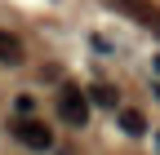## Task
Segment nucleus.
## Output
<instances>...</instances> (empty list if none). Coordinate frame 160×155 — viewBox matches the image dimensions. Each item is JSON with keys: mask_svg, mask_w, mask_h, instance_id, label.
I'll return each mask as SVG.
<instances>
[{"mask_svg": "<svg viewBox=\"0 0 160 155\" xmlns=\"http://www.w3.org/2000/svg\"><path fill=\"white\" fill-rule=\"evenodd\" d=\"M58 115H62L71 129H85L89 124V98L76 84H62V89H58Z\"/></svg>", "mask_w": 160, "mask_h": 155, "instance_id": "nucleus-1", "label": "nucleus"}, {"mask_svg": "<svg viewBox=\"0 0 160 155\" xmlns=\"http://www.w3.org/2000/svg\"><path fill=\"white\" fill-rule=\"evenodd\" d=\"M13 138L22 142L27 151H49V146H53V133H49V124L31 120V115H22V120L13 124Z\"/></svg>", "mask_w": 160, "mask_h": 155, "instance_id": "nucleus-2", "label": "nucleus"}, {"mask_svg": "<svg viewBox=\"0 0 160 155\" xmlns=\"http://www.w3.org/2000/svg\"><path fill=\"white\" fill-rule=\"evenodd\" d=\"M116 5L125 9L129 18H138V22H147V27H151V31L160 35V9L151 5V0H116Z\"/></svg>", "mask_w": 160, "mask_h": 155, "instance_id": "nucleus-3", "label": "nucleus"}, {"mask_svg": "<svg viewBox=\"0 0 160 155\" xmlns=\"http://www.w3.org/2000/svg\"><path fill=\"white\" fill-rule=\"evenodd\" d=\"M0 62H9V67L22 62V40L13 31H0Z\"/></svg>", "mask_w": 160, "mask_h": 155, "instance_id": "nucleus-4", "label": "nucleus"}, {"mask_svg": "<svg viewBox=\"0 0 160 155\" xmlns=\"http://www.w3.org/2000/svg\"><path fill=\"white\" fill-rule=\"evenodd\" d=\"M120 129H125L129 138H142V133H147V120H142V111H120Z\"/></svg>", "mask_w": 160, "mask_h": 155, "instance_id": "nucleus-5", "label": "nucleus"}, {"mask_svg": "<svg viewBox=\"0 0 160 155\" xmlns=\"http://www.w3.org/2000/svg\"><path fill=\"white\" fill-rule=\"evenodd\" d=\"M89 98H93L98 106H120V93H116L111 84H93V93H89Z\"/></svg>", "mask_w": 160, "mask_h": 155, "instance_id": "nucleus-6", "label": "nucleus"}, {"mask_svg": "<svg viewBox=\"0 0 160 155\" xmlns=\"http://www.w3.org/2000/svg\"><path fill=\"white\" fill-rule=\"evenodd\" d=\"M156 71H160V58H156Z\"/></svg>", "mask_w": 160, "mask_h": 155, "instance_id": "nucleus-7", "label": "nucleus"}]
</instances>
